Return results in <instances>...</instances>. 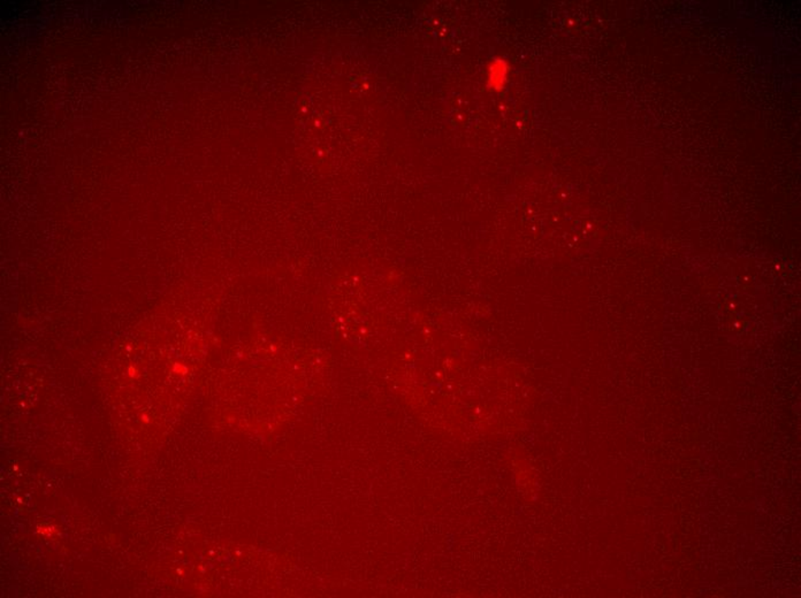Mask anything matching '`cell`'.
<instances>
[{
    "mask_svg": "<svg viewBox=\"0 0 801 598\" xmlns=\"http://www.w3.org/2000/svg\"><path fill=\"white\" fill-rule=\"evenodd\" d=\"M510 65L502 58H495L487 68V87L493 91H502L509 81Z\"/></svg>",
    "mask_w": 801,
    "mask_h": 598,
    "instance_id": "cell-1",
    "label": "cell"
}]
</instances>
